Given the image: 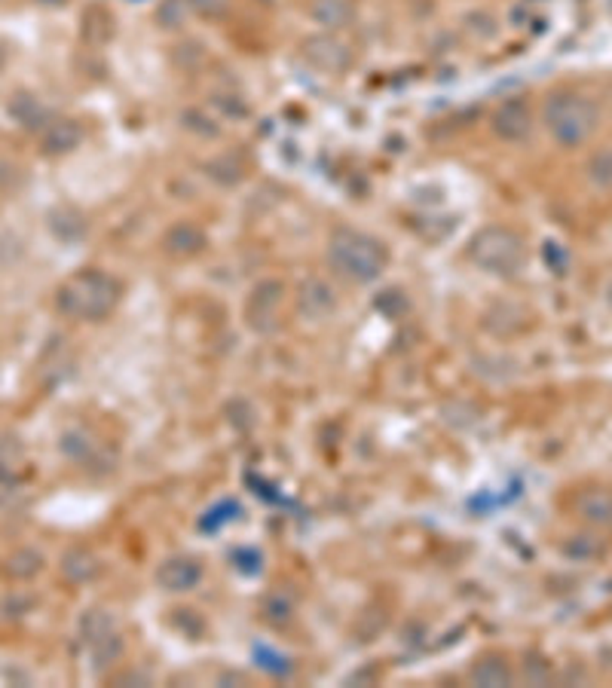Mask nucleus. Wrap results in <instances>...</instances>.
Here are the masks:
<instances>
[{
    "label": "nucleus",
    "instance_id": "obj_1",
    "mask_svg": "<svg viewBox=\"0 0 612 688\" xmlns=\"http://www.w3.org/2000/svg\"><path fill=\"white\" fill-rule=\"evenodd\" d=\"M123 288L114 275L102 270H83L58 288L55 306L62 315L77 318V322H102L116 309Z\"/></svg>",
    "mask_w": 612,
    "mask_h": 688
},
{
    "label": "nucleus",
    "instance_id": "obj_2",
    "mask_svg": "<svg viewBox=\"0 0 612 688\" xmlns=\"http://www.w3.org/2000/svg\"><path fill=\"white\" fill-rule=\"evenodd\" d=\"M328 264L349 282H374L389 266V248L362 230L340 226L328 239Z\"/></svg>",
    "mask_w": 612,
    "mask_h": 688
},
{
    "label": "nucleus",
    "instance_id": "obj_3",
    "mask_svg": "<svg viewBox=\"0 0 612 688\" xmlns=\"http://www.w3.org/2000/svg\"><path fill=\"white\" fill-rule=\"evenodd\" d=\"M600 123V107L578 92H555L545 102V125L557 145L582 147Z\"/></svg>",
    "mask_w": 612,
    "mask_h": 688
},
{
    "label": "nucleus",
    "instance_id": "obj_4",
    "mask_svg": "<svg viewBox=\"0 0 612 688\" xmlns=\"http://www.w3.org/2000/svg\"><path fill=\"white\" fill-rule=\"evenodd\" d=\"M468 260H472L477 270L499 275V279H511V275L524 270L527 245L508 226H484L468 242Z\"/></svg>",
    "mask_w": 612,
    "mask_h": 688
},
{
    "label": "nucleus",
    "instance_id": "obj_5",
    "mask_svg": "<svg viewBox=\"0 0 612 688\" xmlns=\"http://www.w3.org/2000/svg\"><path fill=\"white\" fill-rule=\"evenodd\" d=\"M282 300H285V284L279 279H264L257 282L248 294L246 304V318L255 331H273L279 324L282 313Z\"/></svg>",
    "mask_w": 612,
    "mask_h": 688
},
{
    "label": "nucleus",
    "instance_id": "obj_6",
    "mask_svg": "<svg viewBox=\"0 0 612 688\" xmlns=\"http://www.w3.org/2000/svg\"><path fill=\"white\" fill-rule=\"evenodd\" d=\"M493 132H497L502 141H508V145L527 141L533 132L530 105H527L524 98H508V102H502L497 107V114H493Z\"/></svg>",
    "mask_w": 612,
    "mask_h": 688
},
{
    "label": "nucleus",
    "instance_id": "obj_7",
    "mask_svg": "<svg viewBox=\"0 0 612 688\" xmlns=\"http://www.w3.org/2000/svg\"><path fill=\"white\" fill-rule=\"evenodd\" d=\"M304 58L325 74H340L349 65V49L331 35H316L304 40Z\"/></svg>",
    "mask_w": 612,
    "mask_h": 688
},
{
    "label": "nucleus",
    "instance_id": "obj_8",
    "mask_svg": "<svg viewBox=\"0 0 612 688\" xmlns=\"http://www.w3.org/2000/svg\"><path fill=\"white\" fill-rule=\"evenodd\" d=\"M297 309L309 322H322V318H328L337 309V294H334L328 282L306 279L297 291Z\"/></svg>",
    "mask_w": 612,
    "mask_h": 688
},
{
    "label": "nucleus",
    "instance_id": "obj_9",
    "mask_svg": "<svg viewBox=\"0 0 612 688\" xmlns=\"http://www.w3.org/2000/svg\"><path fill=\"white\" fill-rule=\"evenodd\" d=\"M199 578H203V566L193 557H169L156 569V582L172 593L193 591V587L199 584Z\"/></svg>",
    "mask_w": 612,
    "mask_h": 688
},
{
    "label": "nucleus",
    "instance_id": "obj_10",
    "mask_svg": "<svg viewBox=\"0 0 612 688\" xmlns=\"http://www.w3.org/2000/svg\"><path fill=\"white\" fill-rule=\"evenodd\" d=\"M163 245H166V251H169V254H175V257H193V254H199V251H203V245H206V233L199 230L196 224L178 221V224H172L169 230H166Z\"/></svg>",
    "mask_w": 612,
    "mask_h": 688
},
{
    "label": "nucleus",
    "instance_id": "obj_11",
    "mask_svg": "<svg viewBox=\"0 0 612 688\" xmlns=\"http://www.w3.org/2000/svg\"><path fill=\"white\" fill-rule=\"evenodd\" d=\"M576 511L594 526H612V493L603 486H591L576 496Z\"/></svg>",
    "mask_w": 612,
    "mask_h": 688
},
{
    "label": "nucleus",
    "instance_id": "obj_12",
    "mask_svg": "<svg viewBox=\"0 0 612 688\" xmlns=\"http://www.w3.org/2000/svg\"><path fill=\"white\" fill-rule=\"evenodd\" d=\"M83 141V125L77 120H53L44 129V150L46 154H71Z\"/></svg>",
    "mask_w": 612,
    "mask_h": 688
},
{
    "label": "nucleus",
    "instance_id": "obj_13",
    "mask_svg": "<svg viewBox=\"0 0 612 688\" xmlns=\"http://www.w3.org/2000/svg\"><path fill=\"white\" fill-rule=\"evenodd\" d=\"M309 15L325 28H346L356 19V6H352V0H313Z\"/></svg>",
    "mask_w": 612,
    "mask_h": 688
},
{
    "label": "nucleus",
    "instance_id": "obj_14",
    "mask_svg": "<svg viewBox=\"0 0 612 688\" xmlns=\"http://www.w3.org/2000/svg\"><path fill=\"white\" fill-rule=\"evenodd\" d=\"M10 114L25 125V129H44L46 125L44 105H40L37 98H31V95H15L13 105H10Z\"/></svg>",
    "mask_w": 612,
    "mask_h": 688
},
{
    "label": "nucleus",
    "instance_id": "obj_15",
    "mask_svg": "<svg viewBox=\"0 0 612 688\" xmlns=\"http://www.w3.org/2000/svg\"><path fill=\"white\" fill-rule=\"evenodd\" d=\"M472 679L477 685H511V670L502 658H484L472 670Z\"/></svg>",
    "mask_w": 612,
    "mask_h": 688
},
{
    "label": "nucleus",
    "instance_id": "obj_16",
    "mask_svg": "<svg viewBox=\"0 0 612 688\" xmlns=\"http://www.w3.org/2000/svg\"><path fill=\"white\" fill-rule=\"evenodd\" d=\"M40 553H35V551H15L10 560H6V566H4V573L6 575H13V578H31L35 573H40Z\"/></svg>",
    "mask_w": 612,
    "mask_h": 688
},
{
    "label": "nucleus",
    "instance_id": "obj_17",
    "mask_svg": "<svg viewBox=\"0 0 612 688\" xmlns=\"http://www.w3.org/2000/svg\"><path fill=\"white\" fill-rule=\"evenodd\" d=\"M588 174L600 190H612V150H600V154L591 156Z\"/></svg>",
    "mask_w": 612,
    "mask_h": 688
},
{
    "label": "nucleus",
    "instance_id": "obj_18",
    "mask_svg": "<svg viewBox=\"0 0 612 688\" xmlns=\"http://www.w3.org/2000/svg\"><path fill=\"white\" fill-rule=\"evenodd\" d=\"M187 6L193 13L203 15V19H221V15L230 13L233 0H187Z\"/></svg>",
    "mask_w": 612,
    "mask_h": 688
},
{
    "label": "nucleus",
    "instance_id": "obj_19",
    "mask_svg": "<svg viewBox=\"0 0 612 688\" xmlns=\"http://www.w3.org/2000/svg\"><path fill=\"white\" fill-rule=\"evenodd\" d=\"M15 174H19V169L6 159L4 154H0V190L4 187H13V181H15Z\"/></svg>",
    "mask_w": 612,
    "mask_h": 688
}]
</instances>
